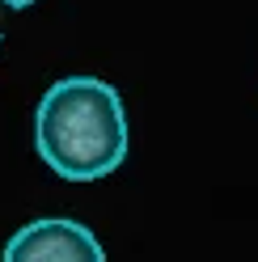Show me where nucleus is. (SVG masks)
Instances as JSON below:
<instances>
[{"mask_svg": "<svg viewBox=\"0 0 258 262\" xmlns=\"http://www.w3.org/2000/svg\"><path fill=\"white\" fill-rule=\"evenodd\" d=\"M0 262H106V250L80 220L47 216L22 224L5 241Z\"/></svg>", "mask_w": 258, "mask_h": 262, "instance_id": "f03ea898", "label": "nucleus"}, {"mask_svg": "<svg viewBox=\"0 0 258 262\" xmlns=\"http://www.w3.org/2000/svg\"><path fill=\"white\" fill-rule=\"evenodd\" d=\"M0 5H9V9H26V5H38V0H0Z\"/></svg>", "mask_w": 258, "mask_h": 262, "instance_id": "7ed1b4c3", "label": "nucleus"}, {"mask_svg": "<svg viewBox=\"0 0 258 262\" xmlns=\"http://www.w3.org/2000/svg\"><path fill=\"white\" fill-rule=\"evenodd\" d=\"M34 152L63 182L110 178L127 157V110L102 76H63L34 110Z\"/></svg>", "mask_w": 258, "mask_h": 262, "instance_id": "f257e3e1", "label": "nucleus"}]
</instances>
